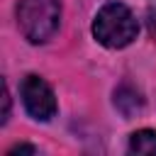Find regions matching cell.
Returning <instances> with one entry per match:
<instances>
[{"label": "cell", "instance_id": "1", "mask_svg": "<svg viewBox=\"0 0 156 156\" xmlns=\"http://www.w3.org/2000/svg\"><path fill=\"white\" fill-rule=\"evenodd\" d=\"M93 34L100 44H105L110 49H122L136 39L139 24H136L134 15L129 12V7H124L122 2H110L98 12V17L93 22Z\"/></svg>", "mask_w": 156, "mask_h": 156}, {"label": "cell", "instance_id": "4", "mask_svg": "<svg viewBox=\"0 0 156 156\" xmlns=\"http://www.w3.org/2000/svg\"><path fill=\"white\" fill-rule=\"evenodd\" d=\"M115 102H117V107H119L124 115H134V112L141 110V98H139V93H136L134 88H129V85H124V88L117 90Z\"/></svg>", "mask_w": 156, "mask_h": 156}, {"label": "cell", "instance_id": "3", "mask_svg": "<svg viewBox=\"0 0 156 156\" xmlns=\"http://www.w3.org/2000/svg\"><path fill=\"white\" fill-rule=\"evenodd\" d=\"M22 100L34 119H49L56 112V98L39 76H27L22 83Z\"/></svg>", "mask_w": 156, "mask_h": 156}, {"label": "cell", "instance_id": "2", "mask_svg": "<svg viewBox=\"0 0 156 156\" xmlns=\"http://www.w3.org/2000/svg\"><path fill=\"white\" fill-rule=\"evenodd\" d=\"M58 20H61L58 0H20L17 5V24L22 34L34 44L46 41L58 29Z\"/></svg>", "mask_w": 156, "mask_h": 156}, {"label": "cell", "instance_id": "5", "mask_svg": "<svg viewBox=\"0 0 156 156\" xmlns=\"http://www.w3.org/2000/svg\"><path fill=\"white\" fill-rule=\"evenodd\" d=\"M129 149L134 154H156V132H151V129L134 132L132 141H129Z\"/></svg>", "mask_w": 156, "mask_h": 156}, {"label": "cell", "instance_id": "7", "mask_svg": "<svg viewBox=\"0 0 156 156\" xmlns=\"http://www.w3.org/2000/svg\"><path fill=\"white\" fill-rule=\"evenodd\" d=\"M7 115H10V95H7V88L2 90V122L7 119Z\"/></svg>", "mask_w": 156, "mask_h": 156}, {"label": "cell", "instance_id": "8", "mask_svg": "<svg viewBox=\"0 0 156 156\" xmlns=\"http://www.w3.org/2000/svg\"><path fill=\"white\" fill-rule=\"evenodd\" d=\"M149 29H151V34H156V7L149 10Z\"/></svg>", "mask_w": 156, "mask_h": 156}, {"label": "cell", "instance_id": "6", "mask_svg": "<svg viewBox=\"0 0 156 156\" xmlns=\"http://www.w3.org/2000/svg\"><path fill=\"white\" fill-rule=\"evenodd\" d=\"M15 154H37V149L34 146H27V144H20V146H12L7 151V156H15Z\"/></svg>", "mask_w": 156, "mask_h": 156}]
</instances>
